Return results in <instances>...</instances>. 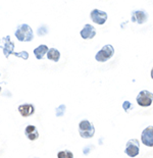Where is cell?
Returning a JSON list of instances; mask_svg holds the SVG:
<instances>
[{"instance_id": "obj_18", "label": "cell", "mask_w": 153, "mask_h": 158, "mask_svg": "<svg viewBox=\"0 0 153 158\" xmlns=\"http://www.w3.org/2000/svg\"><path fill=\"white\" fill-rule=\"evenodd\" d=\"M62 156H69V157H73V154L69 151H62V152L58 153V157H62Z\"/></svg>"}, {"instance_id": "obj_3", "label": "cell", "mask_w": 153, "mask_h": 158, "mask_svg": "<svg viewBox=\"0 0 153 158\" xmlns=\"http://www.w3.org/2000/svg\"><path fill=\"white\" fill-rule=\"evenodd\" d=\"M113 55H114L113 46L107 44L102 47L99 50V52L95 55V59L99 62H105V61H107V60H109Z\"/></svg>"}, {"instance_id": "obj_1", "label": "cell", "mask_w": 153, "mask_h": 158, "mask_svg": "<svg viewBox=\"0 0 153 158\" xmlns=\"http://www.w3.org/2000/svg\"><path fill=\"white\" fill-rule=\"evenodd\" d=\"M15 37L20 42H31L34 39V33L32 28L27 25V23H22L16 28Z\"/></svg>"}, {"instance_id": "obj_14", "label": "cell", "mask_w": 153, "mask_h": 158, "mask_svg": "<svg viewBox=\"0 0 153 158\" xmlns=\"http://www.w3.org/2000/svg\"><path fill=\"white\" fill-rule=\"evenodd\" d=\"M47 58L54 62H57L60 59V52L55 48H50L47 52Z\"/></svg>"}, {"instance_id": "obj_12", "label": "cell", "mask_w": 153, "mask_h": 158, "mask_svg": "<svg viewBox=\"0 0 153 158\" xmlns=\"http://www.w3.org/2000/svg\"><path fill=\"white\" fill-rule=\"evenodd\" d=\"M25 135L30 141H35L39 138V132L36 127L29 124L25 129Z\"/></svg>"}, {"instance_id": "obj_6", "label": "cell", "mask_w": 153, "mask_h": 158, "mask_svg": "<svg viewBox=\"0 0 153 158\" xmlns=\"http://www.w3.org/2000/svg\"><path fill=\"white\" fill-rule=\"evenodd\" d=\"M139 151H140V144H139V141L137 139H132L128 141L125 149V152L128 156L136 157L139 154Z\"/></svg>"}, {"instance_id": "obj_8", "label": "cell", "mask_w": 153, "mask_h": 158, "mask_svg": "<svg viewBox=\"0 0 153 158\" xmlns=\"http://www.w3.org/2000/svg\"><path fill=\"white\" fill-rule=\"evenodd\" d=\"M141 142L145 146L153 147V127H147L142 132Z\"/></svg>"}, {"instance_id": "obj_16", "label": "cell", "mask_w": 153, "mask_h": 158, "mask_svg": "<svg viewBox=\"0 0 153 158\" xmlns=\"http://www.w3.org/2000/svg\"><path fill=\"white\" fill-rule=\"evenodd\" d=\"M12 54L15 55V56H18V57H20V58L23 59V60H27V59L29 58V53L27 52V51H22V52H19V53L13 52Z\"/></svg>"}, {"instance_id": "obj_9", "label": "cell", "mask_w": 153, "mask_h": 158, "mask_svg": "<svg viewBox=\"0 0 153 158\" xmlns=\"http://www.w3.org/2000/svg\"><path fill=\"white\" fill-rule=\"evenodd\" d=\"M81 37L85 40L87 39H93L95 36H96V30L93 26L89 25V23H87V25L84 26V28L82 29V31L80 33Z\"/></svg>"}, {"instance_id": "obj_13", "label": "cell", "mask_w": 153, "mask_h": 158, "mask_svg": "<svg viewBox=\"0 0 153 158\" xmlns=\"http://www.w3.org/2000/svg\"><path fill=\"white\" fill-rule=\"evenodd\" d=\"M49 48L46 45H40L37 48L34 49V54H35L37 59H43L45 54H47Z\"/></svg>"}, {"instance_id": "obj_10", "label": "cell", "mask_w": 153, "mask_h": 158, "mask_svg": "<svg viewBox=\"0 0 153 158\" xmlns=\"http://www.w3.org/2000/svg\"><path fill=\"white\" fill-rule=\"evenodd\" d=\"M148 13H146L144 10H135L132 13V22L137 23L139 25H142L147 22Z\"/></svg>"}, {"instance_id": "obj_2", "label": "cell", "mask_w": 153, "mask_h": 158, "mask_svg": "<svg viewBox=\"0 0 153 158\" xmlns=\"http://www.w3.org/2000/svg\"><path fill=\"white\" fill-rule=\"evenodd\" d=\"M79 134L84 139H90L95 134L94 124L89 120H82L79 123Z\"/></svg>"}, {"instance_id": "obj_15", "label": "cell", "mask_w": 153, "mask_h": 158, "mask_svg": "<svg viewBox=\"0 0 153 158\" xmlns=\"http://www.w3.org/2000/svg\"><path fill=\"white\" fill-rule=\"evenodd\" d=\"M66 105H63V104H61V105H59V106L56 108V115L58 116V117L63 116L64 112H66Z\"/></svg>"}, {"instance_id": "obj_20", "label": "cell", "mask_w": 153, "mask_h": 158, "mask_svg": "<svg viewBox=\"0 0 153 158\" xmlns=\"http://www.w3.org/2000/svg\"><path fill=\"white\" fill-rule=\"evenodd\" d=\"M0 93H1V87H0Z\"/></svg>"}, {"instance_id": "obj_5", "label": "cell", "mask_w": 153, "mask_h": 158, "mask_svg": "<svg viewBox=\"0 0 153 158\" xmlns=\"http://www.w3.org/2000/svg\"><path fill=\"white\" fill-rule=\"evenodd\" d=\"M0 48H2L6 58H8L9 55L12 54L13 49H15V44H13L9 36H6L5 38H0Z\"/></svg>"}, {"instance_id": "obj_19", "label": "cell", "mask_w": 153, "mask_h": 158, "mask_svg": "<svg viewBox=\"0 0 153 158\" xmlns=\"http://www.w3.org/2000/svg\"><path fill=\"white\" fill-rule=\"evenodd\" d=\"M151 78H152V80H153V69H151Z\"/></svg>"}, {"instance_id": "obj_7", "label": "cell", "mask_w": 153, "mask_h": 158, "mask_svg": "<svg viewBox=\"0 0 153 158\" xmlns=\"http://www.w3.org/2000/svg\"><path fill=\"white\" fill-rule=\"evenodd\" d=\"M90 18L97 25H104L107 21V13L99 9H93L90 13Z\"/></svg>"}, {"instance_id": "obj_4", "label": "cell", "mask_w": 153, "mask_h": 158, "mask_svg": "<svg viewBox=\"0 0 153 158\" xmlns=\"http://www.w3.org/2000/svg\"><path fill=\"white\" fill-rule=\"evenodd\" d=\"M136 101L142 107H147L150 106L153 102V93L149 92L147 90H143L138 94Z\"/></svg>"}, {"instance_id": "obj_17", "label": "cell", "mask_w": 153, "mask_h": 158, "mask_svg": "<svg viewBox=\"0 0 153 158\" xmlns=\"http://www.w3.org/2000/svg\"><path fill=\"white\" fill-rule=\"evenodd\" d=\"M122 108L125 109V112H129V110H130L131 108H133V105L129 101H125L124 104H122Z\"/></svg>"}, {"instance_id": "obj_11", "label": "cell", "mask_w": 153, "mask_h": 158, "mask_svg": "<svg viewBox=\"0 0 153 158\" xmlns=\"http://www.w3.org/2000/svg\"><path fill=\"white\" fill-rule=\"evenodd\" d=\"M18 110L23 117H29L35 113V107L32 104H22L19 106Z\"/></svg>"}]
</instances>
